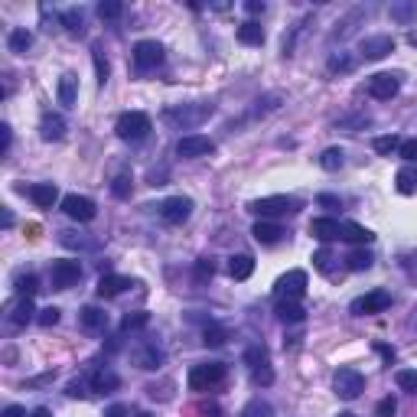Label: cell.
<instances>
[{
	"label": "cell",
	"instance_id": "816d5d0a",
	"mask_svg": "<svg viewBox=\"0 0 417 417\" xmlns=\"http://www.w3.org/2000/svg\"><path fill=\"white\" fill-rule=\"evenodd\" d=\"M375 352H378V356H382L388 365L394 362V349H392V346H385V342H375Z\"/></svg>",
	"mask_w": 417,
	"mask_h": 417
},
{
	"label": "cell",
	"instance_id": "83f0119b",
	"mask_svg": "<svg viewBox=\"0 0 417 417\" xmlns=\"http://www.w3.org/2000/svg\"><path fill=\"white\" fill-rule=\"evenodd\" d=\"M392 20L394 23H414L417 20V0H398V4H392Z\"/></svg>",
	"mask_w": 417,
	"mask_h": 417
},
{
	"label": "cell",
	"instance_id": "bcb514c9",
	"mask_svg": "<svg viewBox=\"0 0 417 417\" xmlns=\"http://www.w3.org/2000/svg\"><path fill=\"white\" fill-rule=\"evenodd\" d=\"M375 414H378V417H394V414H398V401H394V398H382V401H378V408H375Z\"/></svg>",
	"mask_w": 417,
	"mask_h": 417
},
{
	"label": "cell",
	"instance_id": "ac0fdd59",
	"mask_svg": "<svg viewBox=\"0 0 417 417\" xmlns=\"http://www.w3.org/2000/svg\"><path fill=\"white\" fill-rule=\"evenodd\" d=\"M26 196L33 199L40 209H52V205H56V199H59V189L52 186V183H36V186L26 189Z\"/></svg>",
	"mask_w": 417,
	"mask_h": 417
},
{
	"label": "cell",
	"instance_id": "7c38bea8",
	"mask_svg": "<svg viewBox=\"0 0 417 417\" xmlns=\"http://www.w3.org/2000/svg\"><path fill=\"white\" fill-rule=\"evenodd\" d=\"M163 62V46L157 43V40H140V43L134 46V66L140 68V72H150V68H157Z\"/></svg>",
	"mask_w": 417,
	"mask_h": 417
},
{
	"label": "cell",
	"instance_id": "d4e9b609",
	"mask_svg": "<svg viewBox=\"0 0 417 417\" xmlns=\"http://www.w3.org/2000/svg\"><path fill=\"white\" fill-rule=\"evenodd\" d=\"M118 385H121V378L114 372H108V368H102V372L92 375V392L95 394H111Z\"/></svg>",
	"mask_w": 417,
	"mask_h": 417
},
{
	"label": "cell",
	"instance_id": "52a82bcc",
	"mask_svg": "<svg viewBox=\"0 0 417 417\" xmlns=\"http://www.w3.org/2000/svg\"><path fill=\"white\" fill-rule=\"evenodd\" d=\"M307 294V274L303 271H287L281 281L274 284V297L277 300H300Z\"/></svg>",
	"mask_w": 417,
	"mask_h": 417
},
{
	"label": "cell",
	"instance_id": "ffe728a7",
	"mask_svg": "<svg viewBox=\"0 0 417 417\" xmlns=\"http://www.w3.org/2000/svg\"><path fill=\"white\" fill-rule=\"evenodd\" d=\"M339 225L342 222H336V219H313L310 222V235L320 241H332V238H339Z\"/></svg>",
	"mask_w": 417,
	"mask_h": 417
},
{
	"label": "cell",
	"instance_id": "91938a15",
	"mask_svg": "<svg viewBox=\"0 0 417 417\" xmlns=\"http://www.w3.org/2000/svg\"><path fill=\"white\" fill-rule=\"evenodd\" d=\"M13 225V215H10V209H4V229H10Z\"/></svg>",
	"mask_w": 417,
	"mask_h": 417
},
{
	"label": "cell",
	"instance_id": "db71d44e",
	"mask_svg": "<svg viewBox=\"0 0 417 417\" xmlns=\"http://www.w3.org/2000/svg\"><path fill=\"white\" fill-rule=\"evenodd\" d=\"M199 414H205V417H222V411H219V404H199Z\"/></svg>",
	"mask_w": 417,
	"mask_h": 417
},
{
	"label": "cell",
	"instance_id": "8fae6325",
	"mask_svg": "<svg viewBox=\"0 0 417 417\" xmlns=\"http://www.w3.org/2000/svg\"><path fill=\"white\" fill-rule=\"evenodd\" d=\"M245 362L251 368V382L255 385H274V372H271V362H267V352L264 349H248L245 352Z\"/></svg>",
	"mask_w": 417,
	"mask_h": 417
},
{
	"label": "cell",
	"instance_id": "e0dca14e",
	"mask_svg": "<svg viewBox=\"0 0 417 417\" xmlns=\"http://www.w3.org/2000/svg\"><path fill=\"white\" fill-rule=\"evenodd\" d=\"M251 235H255L258 245H277V241H281L287 231H284L277 222H264V219H261L255 229H251Z\"/></svg>",
	"mask_w": 417,
	"mask_h": 417
},
{
	"label": "cell",
	"instance_id": "ba28073f",
	"mask_svg": "<svg viewBox=\"0 0 417 417\" xmlns=\"http://www.w3.org/2000/svg\"><path fill=\"white\" fill-rule=\"evenodd\" d=\"M398 92H401V75L398 72H378V75L368 78V95L378 98V102H392Z\"/></svg>",
	"mask_w": 417,
	"mask_h": 417
},
{
	"label": "cell",
	"instance_id": "f546056e",
	"mask_svg": "<svg viewBox=\"0 0 417 417\" xmlns=\"http://www.w3.org/2000/svg\"><path fill=\"white\" fill-rule=\"evenodd\" d=\"M238 43H245V46H261V43H264V26L255 23V20L241 23V26H238Z\"/></svg>",
	"mask_w": 417,
	"mask_h": 417
},
{
	"label": "cell",
	"instance_id": "7dc6e473",
	"mask_svg": "<svg viewBox=\"0 0 417 417\" xmlns=\"http://www.w3.org/2000/svg\"><path fill=\"white\" fill-rule=\"evenodd\" d=\"M111 193H114L118 199H128L131 196V179L128 176H118L114 183H111Z\"/></svg>",
	"mask_w": 417,
	"mask_h": 417
},
{
	"label": "cell",
	"instance_id": "5b68a950",
	"mask_svg": "<svg viewBox=\"0 0 417 417\" xmlns=\"http://www.w3.org/2000/svg\"><path fill=\"white\" fill-rule=\"evenodd\" d=\"M297 209H300V199H294V196H264L258 203H251V212L261 215V219L287 215V212H297Z\"/></svg>",
	"mask_w": 417,
	"mask_h": 417
},
{
	"label": "cell",
	"instance_id": "7a4b0ae2",
	"mask_svg": "<svg viewBox=\"0 0 417 417\" xmlns=\"http://www.w3.org/2000/svg\"><path fill=\"white\" fill-rule=\"evenodd\" d=\"M225 375H229V368L222 362H205V365H196L189 372V388L193 392H209V388L225 382Z\"/></svg>",
	"mask_w": 417,
	"mask_h": 417
},
{
	"label": "cell",
	"instance_id": "7402d4cb",
	"mask_svg": "<svg viewBox=\"0 0 417 417\" xmlns=\"http://www.w3.org/2000/svg\"><path fill=\"white\" fill-rule=\"evenodd\" d=\"M40 134H43V140H62V137H66V121H62V114H43Z\"/></svg>",
	"mask_w": 417,
	"mask_h": 417
},
{
	"label": "cell",
	"instance_id": "9a60e30c",
	"mask_svg": "<svg viewBox=\"0 0 417 417\" xmlns=\"http://www.w3.org/2000/svg\"><path fill=\"white\" fill-rule=\"evenodd\" d=\"M358 52H362V59L378 62V59H385L388 52H394V40H392V36H385V33L365 36V40L358 43Z\"/></svg>",
	"mask_w": 417,
	"mask_h": 417
},
{
	"label": "cell",
	"instance_id": "7bdbcfd3",
	"mask_svg": "<svg viewBox=\"0 0 417 417\" xmlns=\"http://www.w3.org/2000/svg\"><path fill=\"white\" fill-rule=\"evenodd\" d=\"M36 290H40L36 287V274H20L17 277V294L20 297H33Z\"/></svg>",
	"mask_w": 417,
	"mask_h": 417
},
{
	"label": "cell",
	"instance_id": "8992f818",
	"mask_svg": "<svg viewBox=\"0 0 417 417\" xmlns=\"http://www.w3.org/2000/svg\"><path fill=\"white\" fill-rule=\"evenodd\" d=\"M49 281L56 290H68L82 281V264L66 258V261H52V271H49Z\"/></svg>",
	"mask_w": 417,
	"mask_h": 417
},
{
	"label": "cell",
	"instance_id": "603a6c76",
	"mask_svg": "<svg viewBox=\"0 0 417 417\" xmlns=\"http://www.w3.org/2000/svg\"><path fill=\"white\" fill-rule=\"evenodd\" d=\"M229 274L235 281H248L251 274H255V258L251 255H235L229 258Z\"/></svg>",
	"mask_w": 417,
	"mask_h": 417
},
{
	"label": "cell",
	"instance_id": "9f6ffc18",
	"mask_svg": "<svg viewBox=\"0 0 417 417\" xmlns=\"http://www.w3.org/2000/svg\"><path fill=\"white\" fill-rule=\"evenodd\" d=\"M0 137H4V154H7V150H10V140H13V134H10V124H4V128H0Z\"/></svg>",
	"mask_w": 417,
	"mask_h": 417
},
{
	"label": "cell",
	"instance_id": "e7e4bbea",
	"mask_svg": "<svg viewBox=\"0 0 417 417\" xmlns=\"http://www.w3.org/2000/svg\"><path fill=\"white\" fill-rule=\"evenodd\" d=\"M137 417H150V414H137Z\"/></svg>",
	"mask_w": 417,
	"mask_h": 417
},
{
	"label": "cell",
	"instance_id": "836d02e7",
	"mask_svg": "<svg viewBox=\"0 0 417 417\" xmlns=\"http://www.w3.org/2000/svg\"><path fill=\"white\" fill-rule=\"evenodd\" d=\"M352 66H356V59H352L349 52H332L330 62H326V68H330L332 75L336 72H352Z\"/></svg>",
	"mask_w": 417,
	"mask_h": 417
},
{
	"label": "cell",
	"instance_id": "484cf974",
	"mask_svg": "<svg viewBox=\"0 0 417 417\" xmlns=\"http://www.w3.org/2000/svg\"><path fill=\"white\" fill-rule=\"evenodd\" d=\"M303 307H300L297 300H277V320L281 323H303Z\"/></svg>",
	"mask_w": 417,
	"mask_h": 417
},
{
	"label": "cell",
	"instance_id": "f907efd6",
	"mask_svg": "<svg viewBox=\"0 0 417 417\" xmlns=\"http://www.w3.org/2000/svg\"><path fill=\"white\" fill-rule=\"evenodd\" d=\"M330 261H332V255H330V251H326V248H323V251H316V255H313V264H316V267H320V271H330Z\"/></svg>",
	"mask_w": 417,
	"mask_h": 417
},
{
	"label": "cell",
	"instance_id": "c3c4849f",
	"mask_svg": "<svg viewBox=\"0 0 417 417\" xmlns=\"http://www.w3.org/2000/svg\"><path fill=\"white\" fill-rule=\"evenodd\" d=\"M40 326H56L59 323V307H46V310H40Z\"/></svg>",
	"mask_w": 417,
	"mask_h": 417
},
{
	"label": "cell",
	"instance_id": "2e32d148",
	"mask_svg": "<svg viewBox=\"0 0 417 417\" xmlns=\"http://www.w3.org/2000/svg\"><path fill=\"white\" fill-rule=\"evenodd\" d=\"M128 287H134L131 277H121V274H104L95 290H98V297H102V300H111V297H118V294H124Z\"/></svg>",
	"mask_w": 417,
	"mask_h": 417
},
{
	"label": "cell",
	"instance_id": "b9f144b4",
	"mask_svg": "<svg viewBox=\"0 0 417 417\" xmlns=\"http://www.w3.org/2000/svg\"><path fill=\"white\" fill-rule=\"evenodd\" d=\"M225 339H229V332L222 330V326H205V332H203L205 346H225Z\"/></svg>",
	"mask_w": 417,
	"mask_h": 417
},
{
	"label": "cell",
	"instance_id": "f5cc1de1",
	"mask_svg": "<svg viewBox=\"0 0 417 417\" xmlns=\"http://www.w3.org/2000/svg\"><path fill=\"white\" fill-rule=\"evenodd\" d=\"M66 394H68V398H85V385H82V382H72V385H68V388H66Z\"/></svg>",
	"mask_w": 417,
	"mask_h": 417
},
{
	"label": "cell",
	"instance_id": "cb8c5ba5",
	"mask_svg": "<svg viewBox=\"0 0 417 417\" xmlns=\"http://www.w3.org/2000/svg\"><path fill=\"white\" fill-rule=\"evenodd\" d=\"M33 297H20L13 307H10V323L13 326H26L30 320H33Z\"/></svg>",
	"mask_w": 417,
	"mask_h": 417
},
{
	"label": "cell",
	"instance_id": "ee69618b",
	"mask_svg": "<svg viewBox=\"0 0 417 417\" xmlns=\"http://www.w3.org/2000/svg\"><path fill=\"white\" fill-rule=\"evenodd\" d=\"M121 10H124V7H121L118 0H102V4H98V17H102V20H118Z\"/></svg>",
	"mask_w": 417,
	"mask_h": 417
},
{
	"label": "cell",
	"instance_id": "30bf717a",
	"mask_svg": "<svg viewBox=\"0 0 417 417\" xmlns=\"http://www.w3.org/2000/svg\"><path fill=\"white\" fill-rule=\"evenodd\" d=\"M392 307V294L388 290H372V294H365V297L352 300V313L356 316H372V313H385V310Z\"/></svg>",
	"mask_w": 417,
	"mask_h": 417
},
{
	"label": "cell",
	"instance_id": "60d3db41",
	"mask_svg": "<svg viewBox=\"0 0 417 417\" xmlns=\"http://www.w3.org/2000/svg\"><path fill=\"white\" fill-rule=\"evenodd\" d=\"M92 59H95V68H98V85H104V82H108L111 66H108V59H104L102 46H95V49H92Z\"/></svg>",
	"mask_w": 417,
	"mask_h": 417
},
{
	"label": "cell",
	"instance_id": "d590c367",
	"mask_svg": "<svg viewBox=\"0 0 417 417\" xmlns=\"http://www.w3.org/2000/svg\"><path fill=\"white\" fill-rule=\"evenodd\" d=\"M394 382H398L401 392L417 394V368H401V372L394 375Z\"/></svg>",
	"mask_w": 417,
	"mask_h": 417
},
{
	"label": "cell",
	"instance_id": "11a10c76",
	"mask_svg": "<svg viewBox=\"0 0 417 417\" xmlns=\"http://www.w3.org/2000/svg\"><path fill=\"white\" fill-rule=\"evenodd\" d=\"M245 10L248 13H264V0H248Z\"/></svg>",
	"mask_w": 417,
	"mask_h": 417
},
{
	"label": "cell",
	"instance_id": "1f68e13d",
	"mask_svg": "<svg viewBox=\"0 0 417 417\" xmlns=\"http://www.w3.org/2000/svg\"><path fill=\"white\" fill-rule=\"evenodd\" d=\"M7 43H10V52H17V56H23V52L30 49V46H33V33H30V30H13Z\"/></svg>",
	"mask_w": 417,
	"mask_h": 417
},
{
	"label": "cell",
	"instance_id": "9c48e42d",
	"mask_svg": "<svg viewBox=\"0 0 417 417\" xmlns=\"http://www.w3.org/2000/svg\"><path fill=\"white\" fill-rule=\"evenodd\" d=\"M176 154L183 157V160H199V157L215 154V144L209 140V137H203V134H186V137H179Z\"/></svg>",
	"mask_w": 417,
	"mask_h": 417
},
{
	"label": "cell",
	"instance_id": "4fadbf2b",
	"mask_svg": "<svg viewBox=\"0 0 417 417\" xmlns=\"http://www.w3.org/2000/svg\"><path fill=\"white\" fill-rule=\"evenodd\" d=\"M160 215L163 222H170V225H183V222L193 215V199L186 196H170L160 203Z\"/></svg>",
	"mask_w": 417,
	"mask_h": 417
},
{
	"label": "cell",
	"instance_id": "d6a6232c",
	"mask_svg": "<svg viewBox=\"0 0 417 417\" xmlns=\"http://www.w3.org/2000/svg\"><path fill=\"white\" fill-rule=\"evenodd\" d=\"M372 251H365V248H356L349 258H346V264H349V271H368L372 267Z\"/></svg>",
	"mask_w": 417,
	"mask_h": 417
},
{
	"label": "cell",
	"instance_id": "74e56055",
	"mask_svg": "<svg viewBox=\"0 0 417 417\" xmlns=\"http://www.w3.org/2000/svg\"><path fill=\"white\" fill-rule=\"evenodd\" d=\"M212 274H215V261H212V258H199V261H196V271H193L196 284L212 281Z\"/></svg>",
	"mask_w": 417,
	"mask_h": 417
},
{
	"label": "cell",
	"instance_id": "6f0895ef",
	"mask_svg": "<svg viewBox=\"0 0 417 417\" xmlns=\"http://www.w3.org/2000/svg\"><path fill=\"white\" fill-rule=\"evenodd\" d=\"M0 417H23V408H17V404H10V408H4V414Z\"/></svg>",
	"mask_w": 417,
	"mask_h": 417
},
{
	"label": "cell",
	"instance_id": "ab89813d",
	"mask_svg": "<svg viewBox=\"0 0 417 417\" xmlns=\"http://www.w3.org/2000/svg\"><path fill=\"white\" fill-rule=\"evenodd\" d=\"M320 167H323V170H339L342 167V150L339 147H330V150H323V157H320Z\"/></svg>",
	"mask_w": 417,
	"mask_h": 417
},
{
	"label": "cell",
	"instance_id": "94428289",
	"mask_svg": "<svg viewBox=\"0 0 417 417\" xmlns=\"http://www.w3.org/2000/svg\"><path fill=\"white\" fill-rule=\"evenodd\" d=\"M30 417H52V414H49V411H46V408H36Z\"/></svg>",
	"mask_w": 417,
	"mask_h": 417
},
{
	"label": "cell",
	"instance_id": "5bb4252c",
	"mask_svg": "<svg viewBox=\"0 0 417 417\" xmlns=\"http://www.w3.org/2000/svg\"><path fill=\"white\" fill-rule=\"evenodd\" d=\"M62 212H66L68 219H75V222H92L95 212H98V205H95L88 196H78V193H72V196L62 199Z\"/></svg>",
	"mask_w": 417,
	"mask_h": 417
},
{
	"label": "cell",
	"instance_id": "3957f363",
	"mask_svg": "<svg viewBox=\"0 0 417 417\" xmlns=\"http://www.w3.org/2000/svg\"><path fill=\"white\" fill-rule=\"evenodd\" d=\"M121 140H144L150 134V118H147L144 111H128V114H121L118 124H114Z\"/></svg>",
	"mask_w": 417,
	"mask_h": 417
},
{
	"label": "cell",
	"instance_id": "277c9868",
	"mask_svg": "<svg viewBox=\"0 0 417 417\" xmlns=\"http://www.w3.org/2000/svg\"><path fill=\"white\" fill-rule=\"evenodd\" d=\"M332 392L339 394L342 401H356L358 394L365 392V378H362L356 368H336V375H332Z\"/></svg>",
	"mask_w": 417,
	"mask_h": 417
},
{
	"label": "cell",
	"instance_id": "e575fe53",
	"mask_svg": "<svg viewBox=\"0 0 417 417\" xmlns=\"http://www.w3.org/2000/svg\"><path fill=\"white\" fill-rule=\"evenodd\" d=\"M401 144H404V140H401V137H394V134L375 137V150H378L382 157H392L394 150H401Z\"/></svg>",
	"mask_w": 417,
	"mask_h": 417
},
{
	"label": "cell",
	"instance_id": "44dd1931",
	"mask_svg": "<svg viewBox=\"0 0 417 417\" xmlns=\"http://www.w3.org/2000/svg\"><path fill=\"white\" fill-rule=\"evenodd\" d=\"M131 358H134L137 368H147V372H154V368L163 365V352L157 346H144V349H137Z\"/></svg>",
	"mask_w": 417,
	"mask_h": 417
},
{
	"label": "cell",
	"instance_id": "f6af8a7d",
	"mask_svg": "<svg viewBox=\"0 0 417 417\" xmlns=\"http://www.w3.org/2000/svg\"><path fill=\"white\" fill-rule=\"evenodd\" d=\"M147 323H150V316H147V313H128V316H124V323H121V330H124V332L144 330Z\"/></svg>",
	"mask_w": 417,
	"mask_h": 417
},
{
	"label": "cell",
	"instance_id": "f1b7e54d",
	"mask_svg": "<svg viewBox=\"0 0 417 417\" xmlns=\"http://www.w3.org/2000/svg\"><path fill=\"white\" fill-rule=\"evenodd\" d=\"M394 186H398L401 196H414L417 193V170L414 167H401L398 176H394Z\"/></svg>",
	"mask_w": 417,
	"mask_h": 417
},
{
	"label": "cell",
	"instance_id": "be15d7a7",
	"mask_svg": "<svg viewBox=\"0 0 417 417\" xmlns=\"http://www.w3.org/2000/svg\"><path fill=\"white\" fill-rule=\"evenodd\" d=\"M339 417H358V414H352V411H342V414Z\"/></svg>",
	"mask_w": 417,
	"mask_h": 417
},
{
	"label": "cell",
	"instance_id": "680465c9",
	"mask_svg": "<svg viewBox=\"0 0 417 417\" xmlns=\"http://www.w3.org/2000/svg\"><path fill=\"white\" fill-rule=\"evenodd\" d=\"M320 205H339V199L330 196V193H323V196H320Z\"/></svg>",
	"mask_w": 417,
	"mask_h": 417
},
{
	"label": "cell",
	"instance_id": "8d00e7d4",
	"mask_svg": "<svg viewBox=\"0 0 417 417\" xmlns=\"http://www.w3.org/2000/svg\"><path fill=\"white\" fill-rule=\"evenodd\" d=\"M62 23H66V30H68L72 36H82V30H85L82 10H66V13H62Z\"/></svg>",
	"mask_w": 417,
	"mask_h": 417
},
{
	"label": "cell",
	"instance_id": "d6986e66",
	"mask_svg": "<svg viewBox=\"0 0 417 417\" xmlns=\"http://www.w3.org/2000/svg\"><path fill=\"white\" fill-rule=\"evenodd\" d=\"M339 238L352 241V245H372L375 235L365 229V225H358V222H342V225H339Z\"/></svg>",
	"mask_w": 417,
	"mask_h": 417
},
{
	"label": "cell",
	"instance_id": "4316f807",
	"mask_svg": "<svg viewBox=\"0 0 417 417\" xmlns=\"http://www.w3.org/2000/svg\"><path fill=\"white\" fill-rule=\"evenodd\" d=\"M75 102H78V78L75 75H62L59 78V104L75 108Z\"/></svg>",
	"mask_w": 417,
	"mask_h": 417
},
{
	"label": "cell",
	"instance_id": "6125c7cd",
	"mask_svg": "<svg viewBox=\"0 0 417 417\" xmlns=\"http://www.w3.org/2000/svg\"><path fill=\"white\" fill-rule=\"evenodd\" d=\"M108 417H124V408H111Z\"/></svg>",
	"mask_w": 417,
	"mask_h": 417
},
{
	"label": "cell",
	"instance_id": "681fc988",
	"mask_svg": "<svg viewBox=\"0 0 417 417\" xmlns=\"http://www.w3.org/2000/svg\"><path fill=\"white\" fill-rule=\"evenodd\" d=\"M401 157H404V160L408 163H417V140H404V144H401V150H398Z\"/></svg>",
	"mask_w": 417,
	"mask_h": 417
},
{
	"label": "cell",
	"instance_id": "f35d334b",
	"mask_svg": "<svg viewBox=\"0 0 417 417\" xmlns=\"http://www.w3.org/2000/svg\"><path fill=\"white\" fill-rule=\"evenodd\" d=\"M274 411H271V404L267 401H261V398H255V401H248L245 404V411H241V417H271Z\"/></svg>",
	"mask_w": 417,
	"mask_h": 417
},
{
	"label": "cell",
	"instance_id": "4dcf8cb0",
	"mask_svg": "<svg viewBox=\"0 0 417 417\" xmlns=\"http://www.w3.org/2000/svg\"><path fill=\"white\" fill-rule=\"evenodd\" d=\"M78 320H82V326H85V330H104V326H108V313H104V310H98V307H82Z\"/></svg>",
	"mask_w": 417,
	"mask_h": 417
},
{
	"label": "cell",
	"instance_id": "6da1fadb",
	"mask_svg": "<svg viewBox=\"0 0 417 417\" xmlns=\"http://www.w3.org/2000/svg\"><path fill=\"white\" fill-rule=\"evenodd\" d=\"M212 111H215L212 104H176V108L163 111V121H170V124H176V128H196V124H203Z\"/></svg>",
	"mask_w": 417,
	"mask_h": 417
}]
</instances>
